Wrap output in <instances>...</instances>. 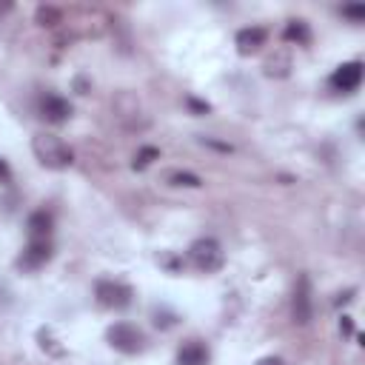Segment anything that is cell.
<instances>
[{
    "mask_svg": "<svg viewBox=\"0 0 365 365\" xmlns=\"http://www.w3.org/2000/svg\"><path fill=\"white\" fill-rule=\"evenodd\" d=\"M31 151L40 160V165H46L51 171H63V168H68L74 163V151L57 134H46V131L34 134L31 137Z\"/></svg>",
    "mask_w": 365,
    "mask_h": 365,
    "instance_id": "obj_1",
    "label": "cell"
},
{
    "mask_svg": "<svg viewBox=\"0 0 365 365\" xmlns=\"http://www.w3.org/2000/svg\"><path fill=\"white\" fill-rule=\"evenodd\" d=\"M188 262L202 274H217L225 265V251L214 237H200L188 245Z\"/></svg>",
    "mask_w": 365,
    "mask_h": 365,
    "instance_id": "obj_2",
    "label": "cell"
},
{
    "mask_svg": "<svg viewBox=\"0 0 365 365\" xmlns=\"http://www.w3.org/2000/svg\"><path fill=\"white\" fill-rule=\"evenodd\" d=\"M106 339H108V345H111L114 351L128 354V356L145 351V334H143L137 325H131V322H114V325L106 331Z\"/></svg>",
    "mask_w": 365,
    "mask_h": 365,
    "instance_id": "obj_3",
    "label": "cell"
},
{
    "mask_svg": "<svg viewBox=\"0 0 365 365\" xmlns=\"http://www.w3.org/2000/svg\"><path fill=\"white\" fill-rule=\"evenodd\" d=\"M94 299H97L103 308L123 311V308L131 305L134 291H131V285L117 282V279H97V282H94Z\"/></svg>",
    "mask_w": 365,
    "mask_h": 365,
    "instance_id": "obj_4",
    "label": "cell"
},
{
    "mask_svg": "<svg viewBox=\"0 0 365 365\" xmlns=\"http://www.w3.org/2000/svg\"><path fill=\"white\" fill-rule=\"evenodd\" d=\"M328 83H331L334 91H342V94L356 91L359 83H362V63H359V60H348V63L336 66L334 74L328 77Z\"/></svg>",
    "mask_w": 365,
    "mask_h": 365,
    "instance_id": "obj_5",
    "label": "cell"
},
{
    "mask_svg": "<svg viewBox=\"0 0 365 365\" xmlns=\"http://www.w3.org/2000/svg\"><path fill=\"white\" fill-rule=\"evenodd\" d=\"M311 314H314V302H311V282L308 277L302 274L294 285V299H291V317L297 325H308L311 322Z\"/></svg>",
    "mask_w": 365,
    "mask_h": 365,
    "instance_id": "obj_6",
    "label": "cell"
},
{
    "mask_svg": "<svg viewBox=\"0 0 365 365\" xmlns=\"http://www.w3.org/2000/svg\"><path fill=\"white\" fill-rule=\"evenodd\" d=\"M51 242L48 240H29V245L23 248V254L17 257V268L23 271H37L51 259Z\"/></svg>",
    "mask_w": 365,
    "mask_h": 365,
    "instance_id": "obj_7",
    "label": "cell"
},
{
    "mask_svg": "<svg viewBox=\"0 0 365 365\" xmlns=\"http://www.w3.org/2000/svg\"><path fill=\"white\" fill-rule=\"evenodd\" d=\"M40 117H43L46 123L60 125V123H66V120L71 117V103H68L66 97L48 91V94L40 97Z\"/></svg>",
    "mask_w": 365,
    "mask_h": 365,
    "instance_id": "obj_8",
    "label": "cell"
},
{
    "mask_svg": "<svg viewBox=\"0 0 365 365\" xmlns=\"http://www.w3.org/2000/svg\"><path fill=\"white\" fill-rule=\"evenodd\" d=\"M265 40H268V31H265L262 26H248V29H240V31H237V37H234L237 51H240L242 57L257 54V51L265 46Z\"/></svg>",
    "mask_w": 365,
    "mask_h": 365,
    "instance_id": "obj_9",
    "label": "cell"
},
{
    "mask_svg": "<svg viewBox=\"0 0 365 365\" xmlns=\"http://www.w3.org/2000/svg\"><path fill=\"white\" fill-rule=\"evenodd\" d=\"M208 345L200 339H188L177 348V365H208Z\"/></svg>",
    "mask_w": 365,
    "mask_h": 365,
    "instance_id": "obj_10",
    "label": "cell"
},
{
    "mask_svg": "<svg viewBox=\"0 0 365 365\" xmlns=\"http://www.w3.org/2000/svg\"><path fill=\"white\" fill-rule=\"evenodd\" d=\"M51 228H54V220L46 208H37L29 214L26 220V231H29V240H48L51 237Z\"/></svg>",
    "mask_w": 365,
    "mask_h": 365,
    "instance_id": "obj_11",
    "label": "cell"
},
{
    "mask_svg": "<svg viewBox=\"0 0 365 365\" xmlns=\"http://www.w3.org/2000/svg\"><path fill=\"white\" fill-rule=\"evenodd\" d=\"M282 40L297 43V46H308L311 43V29L305 20H288V26L282 29Z\"/></svg>",
    "mask_w": 365,
    "mask_h": 365,
    "instance_id": "obj_12",
    "label": "cell"
},
{
    "mask_svg": "<svg viewBox=\"0 0 365 365\" xmlns=\"http://www.w3.org/2000/svg\"><path fill=\"white\" fill-rule=\"evenodd\" d=\"M154 160H160V148H154V145H143V148L134 154V163H131V165H134L137 171H143V168H148Z\"/></svg>",
    "mask_w": 365,
    "mask_h": 365,
    "instance_id": "obj_13",
    "label": "cell"
},
{
    "mask_svg": "<svg viewBox=\"0 0 365 365\" xmlns=\"http://www.w3.org/2000/svg\"><path fill=\"white\" fill-rule=\"evenodd\" d=\"M168 180H171V185H185V188H200L202 185V180L191 171H174Z\"/></svg>",
    "mask_w": 365,
    "mask_h": 365,
    "instance_id": "obj_14",
    "label": "cell"
},
{
    "mask_svg": "<svg viewBox=\"0 0 365 365\" xmlns=\"http://www.w3.org/2000/svg\"><path fill=\"white\" fill-rule=\"evenodd\" d=\"M174 322H177L174 314H160V311H154V325H157V328H171Z\"/></svg>",
    "mask_w": 365,
    "mask_h": 365,
    "instance_id": "obj_15",
    "label": "cell"
},
{
    "mask_svg": "<svg viewBox=\"0 0 365 365\" xmlns=\"http://www.w3.org/2000/svg\"><path fill=\"white\" fill-rule=\"evenodd\" d=\"M342 14L351 20H362L365 17V6H342Z\"/></svg>",
    "mask_w": 365,
    "mask_h": 365,
    "instance_id": "obj_16",
    "label": "cell"
},
{
    "mask_svg": "<svg viewBox=\"0 0 365 365\" xmlns=\"http://www.w3.org/2000/svg\"><path fill=\"white\" fill-rule=\"evenodd\" d=\"M185 103H188V108H191V111H194V114H205V111H208V108H211V106H208V103H202V100H194V97H188V100H185Z\"/></svg>",
    "mask_w": 365,
    "mask_h": 365,
    "instance_id": "obj_17",
    "label": "cell"
},
{
    "mask_svg": "<svg viewBox=\"0 0 365 365\" xmlns=\"http://www.w3.org/2000/svg\"><path fill=\"white\" fill-rule=\"evenodd\" d=\"M60 14L54 11V9H37V20H40V26H46V20H57Z\"/></svg>",
    "mask_w": 365,
    "mask_h": 365,
    "instance_id": "obj_18",
    "label": "cell"
},
{
    "mask_svg": "<svg viewBox=\"0 0 365 365\" xmlns=\"http://www.w3.org/2000/svg\"><path fill=\"white\" fill-rule=\"evenodd\" d=\"M339 334L354 336V319H351V317H342V319H339Z\"/></svg>",
    "mask_w": 365,
    "mask_h": 365,
    "instance_id": "obj_19",
    "label": "cell"
},
{
    "mask_svg": "<svg viewBox=\"0 0 365 365\" xmlns=\"http://www.w3.org/2000/svg\"><path fill=\"white\" fill-rule=\"evenodd\" d=\"M11 180V168H9V163L0 157V182H9Z\"/></svg>",
    "mask_w": 365,
    "mask_h": 365,
    "instance_id": "obj_20",
    "label": "cell"
},
{
    "mask_svg": "<svg viewBox=\"0 0 365 365\" xmlns=\"http://www.w3.org/2000/svg\"><path fill=\"white\" fill-rule=\"evenodd\" d=\"M354 294H356V291H354V288H348V291H345V294H339L334 302H336V305H345V302H351V299H354Z\"/></svg>",
    "mask_w": 365,
    "mask_h": 365,
    "instance_id": "obj_21",
    "label": "cell"
},
{
    "mask_svg": "<svg viewBox=\"0 0 365 365\" xmlns=\"http://www.w3.org/2000/svg\"><path fill=\"white\" fill-rule=\"evenodd\" d=\"M257 365H285V362H282V356H262Z\"/></svg>",
    "mask_w": 365,
    "mask_h": 365,
    "instance_id": "obj_22",
    "label": "cell"
}]
</instances>
